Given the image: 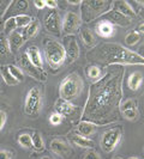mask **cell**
I'll use <instances>...</instances> for the list:
<instances>
[{"instance_id":"27","label":"cell","mask_w":144,"mask_h":159,"mask_svg":"<svg viewBox=\"0 0 144 159\" xmlns=\"http://www.w3.org/2000/svg\"><path fill=\"white\" fill-rule=\"evenodd\" d=\"M80 36H82V40L84 42V44L89 48H93L95 47L96 44V39L94 36L93 31L88 29V28H83L82 31H80Z\"/></svg>"},{"instance_id":"19","label":"cell","mask_w":144,"mask_h":159,"mask_svg":"<svg viewBox=\"0 0 144 159\" xmlns=\"http://www.w3.org/2000/svg\"><path fill=\"white\" fill-rule=\"evenodd\" d=\"M113 8L117 10L118 12H120L121 15L131 18V19H133V18L137 17V12L135 11V8L132 7L131 4L127 2V1H121V0L114 1L113 2Z\"/></svg>"},{"instance_id":"13","label":"cell","mask_w":144,"mask_h":159,"mask_svg":"<svg viewBox=\"0 0 144 159\" xmlns=\"http://www.w3.org/2000/svg\"><path fill=\"white\" fill-rule=\"evenodd\" d=\"M120 112L128 121H136L139 117L138 103H137L136 99H126L124 103H121Z\"/></svg>"},{"instance_id":"2","label":"cell","mask_w":144,"mask_h":159,"mask_svg":"<svg viewBox=\"0 0 144 159\" xmlns=\"http://www.w3.org/2000/svg\"><path fill=\"white\" fill-rule=\"evenodd\" d=\"M88 56L106 66H124V65L144 66V57L139 53L132 52L118 43H103L93 49Z\"/></svg>"},{"instance_id":"33","label":"cell","mask_w":144,"mask_h":159,"mask_svg":"<svg viewBox=\"0 0 144 159\" xmlns=\"http://www.w3.org/2000/svg\"><path fill=\"white\" fill-rule=\"evenodd\" d=\"M17 28V24H16V19L15 18H8L5 20V23H4V34L6 35V36H10L12 32L16 31Z\"/></svg>"},{"instance_id":"25","label":"cell","mask_w":144,"mask_h":159,"mask_svg":"<svg viewBox=\"0 0 144 159\" xmlns=\"http://www.w3.org/2000/svg\"><path fill=\"white\" fill-rule=\"evenodd\" d=\"M85 74H87L88 79L91 83H96L97 80H100L101 77H102L101 68L98 66H95V65H89L88 67L85 68Z\"/></svg>"},{"instance_id":"29","label":"cell","mask_w":144,"mask_h":159,"mask_svg":"<svg viewBox=\"0 0 144 159\" xmlns=\"http://www.w3.org/2000/svg\"><path fill=\"white\" fill-rule=\"evenodd\" d=\"M31 139H32V150L36 152H42L45 151V141L41 136L40 132L35 130L31 134Z\"/></svg>"},{"instance_id":"31","label":"cell","mask_w":144,"mask_h":159,"mask_svg":"<svg viewBox=\"0 0 144 159\" xmlns=\"http://www.w3.org/2000/svg\"><path fill=\"white\" fill-rule=\"evenodd\" d=\"M7 66H8V71H10V73L12 74V77H13L19 84L23 83L24 81V72L22 71V68L18 67V66H15V65H12V64L7 65Z\"/></svg>"},{"instance_id":"34","label":"cell","mask_w":144,"mask_h":159,"mask_svg":"<svg viewBox=\"0 0 144 159\" xmlns=\"http://www.w3.org/2000/svg\"><path fill=\"white\" fill-rule=\"evenodd\" d=\"M15 19H16L17 28H26V26L32 22L31 17L28 16V15H24V13L15 17Z\"/></svg>"},{"instance_id":"12","label":"cell","mask_w":144,"mask_h":159,"mask_svg":"<svg viewBox=\"0 0 144 159\" xmlns=\"http://www.w3.org/2000/svg\"><path fill=\"white\" fill-rule=\"evenodd\" d=\"M49 148L55 156L60 157V158H67V157L71 156L72 153L71 145L67 143L65 139H61V138L53 139L49 143Z\"/></svg>"},{"instance_id":"17","label":"cell","mask_w":144,"mask_h":159,"mask_svg":"<svg viewBox=\"0 0 144 159\" xmlns=\"http://www.w3.org/2000/svg\"><path fill=\"white\" fill-rule=\"evenodd\" d=\"M25 55L28 56V59L30 60V62L34 66H36L40 70H43V57H42L40 49L36 46H30V47L26 48Z\"/></svg>"},{"instance_id":"10","label":"cell","mask_w":144,"mask_h":159,"mask_svg":"<svg viewBox=\"0 0 144 159\" xmlns=\"http://www.w3.org/2000/svg\"><path fill=\"white\" fill-rule=\"evenodd\" d=\"M80 24H82V19L80 16L76 12H66L63 20V29H61V34H64L65 36H72L76 32L79 30Z\"/></svg>"},{"instance_id":"14","label":"cell","mask_w":144,"mask_h":159,"mask_svg":"<svg viewBox=\"0 0 144 159\" xmlns=\"http://www.w3.org/2000/svg\"><path fill=\"white\" fill-rule=\"evenodd\" d=\"M103 19L112 23L113 25H118V26H121V28H128L131 23H132V19L128 18V17L121 15L120 12H118L117 10L112 8L111 11H108L106 15H103Z\"/></svg>"},{"instance_id":"41","label":"cell","mask_w":144,"mask_h":159,"mask_svg":"<svg viewBox=\"0 0 144 159\" xmlns=\"http://www.w3.org/2000/svg\"><path fill=\"white\" fill-rule=\"evenodd\" d=\"M137 32H139V34H143L144 35V23H141L138 26H137Z\"/></svg>"},{"instance_id":"18","label":"cell","mask_w":144,"mask_h":159,"mask_svg":"<svg viewBox=\"0 0 144 159\" xmlns=\"http://www.w3.org/2000/svg\"><path fill=\"white\" fill-rule=\"evenodd\" d=\"M95 31L100 37L109 39V37H112L113 35L115 34V28H114V25L112 23L102 19L101 22H98L95 25Z\"/></svg>"},{"instance_id":"43","label":"cell","mask_w":144,"mask_h":159,"mask_svg":"<svg viewBox=\"0 0 144 159\" xmlns=\"http://www.w3.org/2000/svg\"><path fill=\"white\" fill-rule=\"evenodd\" d=\"M137 15H139L142 18H144V7H142V6H141V10H139V12H138Z\"/></svg>"},{"instance_id":"21","label":"cell","mask_w":144,"mask_h":159,"mask_svg":"<svg viewBox=\"0 0 144 159\" xmlns=\"http://www.w3.org/2000/svg\"><path fill=\"white\" fill-rule=\"evenodd\" d=\"M39 31H40V22L39 20H32L26 28H24L23 32H22L24 42L30 40V39H34L39 34Z\"/></svg>"},{"instance_id":"35","label":"cell","mask_w":144,"mask_h":159,"mask_svg":"<svg viewBox=\"0 0 144 159\" xmlns=\"http://www.w3.org/2000/svg\"><path fill=\"white\" fill-rule=\"evenodd\" d=\"M63 122V116L60 115V114H58V112H52L50 115H49V123L52 125V126H58V125H60Z\"/></svg>"},{"instance_id":"45","label":"cell","mask_w":144,"mask_h":159,"mask_svg":"<svg viewBox=\"0 0 144 159\" xmlns=\"http://www.w3.org/2000/svg\"><path fill=\"white\" fill-rule=\"evenodd\" d=\"M141 53H142L141 55H142V56H143V57H144V46H143V47H142V49H141Z\"/></svg>"},{"instance_id":"23","label":"cell","mask_w":144,"mask_h":159,"mask_svg":"<svg viewBox=\"0 0 144 159\" xmlns=\"http://www.w3.org/2000/svg\"><path fill=\"white\" fill-rule=\"evenodd\" d=\"M71 141L76 146L78 147H82V148H87V150H93L94 148V141L90 140L89 138H84V136H80L78 134L71 136Z\"/></svg>"},{"instance_id":"47","label":"cell","mask_w":144,"mask_h":159,"mask_svg":"<svg viewBox=\"0 0 144 159\" xmlns=\"http://www.w3.org/2000/svg\"><path fill=\"white\" fill-rule=\"evenodd\" d=\"M128 159H141V158H138V157H130Z\"/></svg>"},{"instance_id":"6","label":"cell","mask_w":144,"mask_h":159,"mask_svg":"<svg viewBox=\"0 0 144 159\" xmlns=\"http://www.w3.org/2000/svg\"><path fill=\"white\" fill-rule=\"evenodd\" d=\"M42 109V92L40 88L34 86L25 96L24 101V112L30 119H36Z\"/></svg>"},{"instance_id":"20","label":"cell","mask_w":144,"mask_h":159,"mask_svg":"<svg viewBox=\"0 0 144 159\" xmlns=\"http://www.w3.org/2000/svg\"><path fill=\"white\" fill-rule=\"evenodd\" d=\"M96 129H97V126L93 122H89V121H80L77 126L78 135L84 136V138L94 135L96 133Z\"/></svg>"},{"instance_id":"4","label":"cell","mask_w":144,"mask_h":159,"mask_svg":"<svg viewBox=\"0 0 144 159\" xmlns=\"http://www.w3.org/2000/svg\"><path fill=\"white\" fill-rule=\"evenodd\" d=\"M45 57L52 71H58L66 61V54L63 43L54 39H46L43 41Z\"/></svg>"},{"instance_id":"24","label":"cell","mask_w":144,"mask_h":159,"mask_svg":"<svg viewBox=\"0 0 144 159\" xmlns=\"http://www.w3.org/2000/svg\"><path fill=\"white\" fill-rule=\"evenodd\" d=\"M12 49L10 47V42H8V37L5 34L0 35V59L5 57L7 59L8 56H11Z\"/></svg>"},{"instance_id":"5","label":"cell","mask_w":144,"mask_h":159,"mask_svg":"<svg viewBox=\"0 0 144 159\" xmlns=\"http://www.w3.org/2000/svg\"><path fill=\"white\" fill-rule=\"evenodd\" d=\"M83 85H84L83 80L77 72L70 73L69 75L65 77L59 85L60 98L64 101H67V102L74 101L80 95V92L83 90Z\"/></svg>"},{"instance_id":"22","label":"cell","mask_w":144,"mask_h":159,"mask_svg":"<svg viewBox=\"0 0 144 159\" xmlns=\"http://www.w3.org/2000/svg\"><path fill=\"white\" fill-rule=\"evenodd\" d=\"M142 83H143V74L139 71L132 72L128 77V88L133 91H137L138 89L142 86Z\"/></svg>"},{"instance_id":"11","label":"cell","mask_w":144,"mask_h":159,"mask_svg":"<svg viewBox=\"0 0 144 159\" xmlns=\"http://www.w3.org/2000/svg\"><path fill=\"white\" fill-rule=\"evenodd\" d=\"M63 46L65 48V54H66V60L69 64L74 62L78 57H79V44L77 42V39L74 37V35L72 36H65L64 43Z\"/></svg>"},{"instance_id":"16","label":"cell","mask_w":144,"mask_h":159,"mask_svg":"<svg viewBox=\"0 0 144 159\" xmlns=\"http://www.w3.org/2000/svg\"><path fill=\"white\" fill-rule=\"evenodd\" d=\"M55 110L58 114H60L63 117L66 116V117H70L72 115H74L78 108L77 105L72 104L71 102H67V101H64L61 98H59L58 101L55 102Z\"/></svg>"},{"instance_id":"15","label":"cell","mask_w":144,"mask_h":159,"mask_svg":"<svg viewBox=\"0 0 144 159\" xmlns=\"http://www.w3.org/2000/svg\"><path fill=\"white\" fill-rule=\"evenodd\" d=\"M29 7V4L26 0H18V1H11L8 4L7 10L4 11V18L6 17V19L8 18H15V17L23 15L22 12L26 11Z\"/></svg>"},{"instance_id":"32","label":"cell","mask_w":144,"mask_h":159,"mask_svg":"<svg viewBox=\"0 0 144 159\" xmlns=\"http://www.w3.org/2000/svg\"><path fill=\"white\" fill-rule=\"evenodd\" d=\"M18 143L23 147V148H32V139L31 135L28 133H22L17 138Z\"/></svg>"},{"instance_id":"30","label":"cell","mask_w":144,"mask_h":159,"mask_svg":"<svg viewBox=\"0 0 144 159\" xmlns=\"http://www.w3.org/2000/svg\"><path fill=\"white\" fill-rule=\"evenodd\" d=\"M141 40H142L141 34L137 32L136 30H132V31H130L127 35H126V37H125V43L127 44L128 47H133V46L138 44Z\"/></svg>"},{"instance_id":"1","label":"cell","mask_w":144,"mask_h":159,"mask_svg":"<svg viewBox=\"0 0 144 159\" xmlns=\"http://www.w3.org/2000/svg\"><path fill=\"white\" fill-rule=\"evenodd\" d=\"M124 74V66H113L101 79L90 85L88 99L80 116L82 121L93 122L96 126H107L119 121Z\"/></svg>"},{"instance_id":"26","label":"cell","mask_w":144,"mask_h":159,"mask_svg":"<svg viewBox=\"0 0 144 159\" xmlns=\"http://www.w3.org/2000/svg\"><path fill=\"white\" fill-rule=\"evenodd\" d=\"M8 42H10V47L11 49H19V48L23 46L24 43V39H23V35L21 31H15L12 32L10 36H8Z\"/></svg>"},{"instance_id":"48","label":"cell","mask_w":144,"mask_h":159,"mask_svg":"<svg viewBox=\"0 0 144 159\" xmlns=\"http://www.w3.org/2000/svg\"><path fill=\"white\" fill-rule=\"evenodd\" d=\"M113 159H122V158H121V157H114Z\"/></svg>"},{"instance_id":"9","label":"cell","mask_w":144,"mask_h":159,"mask_svg":"<svg viewBox=\"0 0 144 159\" xmlns=\"http://www.w3.org/2000/svg\"><path fill=\"white\" fill-rule=\"evenodd\" d=\"M19 65H21L22 71L25 72L29 77L39 80L41 83H45V81L47 80V73L43 71V70H40V68H37L36 66H34V65L30 62V60L28 59V56L25 55V53L22 54L21 57H19Z\"/></svg>"},{"instance_id":"7","label":"cell","mask_w":144,"mask_h":159,"mask_svg":"<svg viewBox=\"0 0 144 159\" xmlns=\"http://www.w3.org/2000/svg\"><path fill=\"white\" fill-rule=\"evenodd\" d=\"M124 134V128L121 126H115L107 130H104L100 138V145L104 153L113 152L121 141V138Z\"/></svg>"},{"instance_id":"8","label":"cell","mask_w":144,"mask_h":159,"mask_svg":"<svg viewBox=\"0 0 144 159\" xmlns=\"http://www.w3.org/2000/svg\"><path fill=\"white\" fill-rule=\"evenodd\" d=\"M43 25L48 32L53 34L54 36H61L63 22H61V17L56 10H49L45 15Z\"/></svg>"},{"instance_id":"40","label":"cell","mask_w":144,"mask_h":159,"mask_svg":"<svg viewBox=\"0 0 144 159\" xmlns=\"http://www.w3.org/2000/svg\"><path fill=\"white\" fill-rule=\"evenodd\" d=\"M34 6L37 8V10H42V8L46 7V4L43 0H35L34 1Z\"/></svg>"},{"instance_id":"3","label":"cell","mask_w":144,"mask_h":159,"mask_svg":"<svg viewBox=\"0 0 144 159\" xmlns=\"http://www.w3.org/2000/svg\"><path fill=\"white\" fill-rule=\"evenodd\" d=\"M113 7L109 0H84L80 4V19L84 23H90L102 17Z\"/></svg>"},{"instance_id":"37","label":"cell","mask_w":144,"mask_h":159,"mask_svg":"<svg viewBox=\"0 0 144 159\" xmlns=\"http://www.w3.org/2000/svg\"><path fill=\"white\" fill-rule=\"evenodd\" d=\"M0 159H13V152L0 148Z\"/></svg>"},{"instance_id":"49","label":"cell","mask_w":144,"mask_h":159,"mask_svg":"<svg viewBox=\"0 0 144 159\" xmlns=\"http://www.w3.org/2000/svg\"><path fill=\"white\" fill-rule=\"evenodd\" d=\"M143 152H144V147H143Z\"/></svg>"},{"instance_id":"28","label":"cell","mask_w":144,"mask_h":159,"mask_svg":"<svg viewBox=\"0 0 144 159\" xmlns=\"http://www.w3.org/2000/svg\"><path fill=\"white\" fill-rule=\"evenodd\" d=\"M0 73H1V77H2V79L5 81V84L8 85V86H13V85H18V84H19V83L12 77V74L10 73L7 65H2V66L0 67Z\"/></svg>"},{"instance_id":"36","label":"cell","mask_w":144,"mask_h":159,"mask_svg":"<svg viewBox=\"0 0 144 159\" xmlns=\"http://www.w3.org/2000/svg\"><path fill=\"white\" fill-rule=\"evenodd\" d=\"M83 159H102V158H101V156L93 148V150H88V151H87V153L84 154Z\"/></svg>"},{"instance_id":"39","label":"cell","mask_w":144,"mask_h":159,"mask_svg":"<svg viewBox=\"0 0 144 159\" xmlns=\"http://www.w3.org/2000/svg\"><path fill=\"white\" fill-rule=\"evenodd\" d=\"M45 4H46V7L49 10H56V7H58L56 0H46Z\"/></svg>"},{"instance_id":"44","label":"cell","mask_w":144,"mask_h":159,"mask_svg":"<svg viewBox=\"0 0 144 159\" xmlns=\"http://www.w3.org/2000/svg\"><path fill=\"white\" fill-rule=\"evenodd\" d=\"M137 4H138L139 6H142V7H144V1H137Z\"/></svg>"},{"instance_id":"42","label":"cell","mask_w":144,"mask_h":159,"mask_svg":"<svg viewBox=\"0 0 144 159\" xmlns=\"http://www.w3.org/2000/svg\"><path fill=\"white\" fill-rule=\"evenodd\" d=\"M67 2L70 5H80L82 4V0H67Z\"/></svg>"},{"instance_id":"46","label":"cell","mask_w":144,"mask_h":159,"mask_svg":"<svg viewBox=\"0 0 144 159\" xmlns=\"http://www.w3.org/2000/svg\"><path fill=\"white\" fill-rule=\"evenodd\" d=\"M40 159H52V158H50V157H47V156H46V157H41Z\"/></svg>"},{"instance_id":"38","label":"cell","mask_w":144,"mask_h":159,"mask_svg":"<svg viewBox=\"0 0 144 159\" xmlns=\"http://www.w3.org/2000/svg\"><path fill=\"white\" fill-rule=\"evenodd\" d=\"M6 121H7V114L4 111V110H0V132L2 130V128L5 126Z\"/></svg>"}]
</instances>
